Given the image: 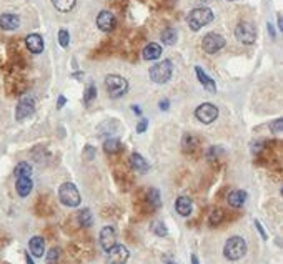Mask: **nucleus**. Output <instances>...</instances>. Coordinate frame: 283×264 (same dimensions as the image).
<instances>
[{
	"label": "nucleus",
	"instance_id": "obj_5",
	"mask_svg": "<svg viewBox=\"0 0 283 264\" xmlns=\"http://www.w3.org/2000/svg\"><path fill=\"white\" fill-rule=\"evenodd\" d=\"M59 200L63 206H68V208H77L82 201L80 193L73 183H63L59 188Z\"/></svg>",
	"mask_w": 283,
	"mask_h": 264
},
{
	"label": "nucleus",
	"instance_id": "obj_15",
	"mask_svg": "<svg viewBox=\"0 0 283 264\" xmlns=\"http://www.w3.org/2000/svg\"><path fill=\"white\" fill-rule=\"evenodd\" d=\"M195 73H197V78H198V82L202 83V87L205 88L207 91H210V93H215V91H217L215 80H212V78L208 77L205 72H203L202 67H195Z\"/></svg>",
	"mask_w": 283,
	"mask_h": 264
},
{
	"label": "nucleus",
	"instance_id": "obj_6",
	"mask_svg": "<svg viewBox=\"0 0 283 264\" xmlns=\"http://www.w3.org/2000/svg\"><path fill=\"white\" fill-rule=\"evenodd\" d=\"M235 38H237L240 43H245V45H252L256 40V29L253 24L250 22H240L235 29Z\"/></svg>",
	"mask_w": 283,
	"mask_h": 264
},
{
	"label": "nucleus",
	"instance_id": "obj_39",
	"mask_svg": "<svg viewBox=\"0 0 283 264\" xmlns=\"http://www.w3.org/2000/svg\"><path fill=\"white\" fill-rule=\"evenodd\" d=\"M65 103H67V100H65V96H63V95H60V96H59V103H57V108H59V110H62Z\"/></svg>",
	"mask_w": 283,
	"mask_h": 264
},
{
	"label": "nucleus",
	"instance_id": "obj_17",
	"mask_svg": "<svg viewBox=\"0 0 283 264\" xmlns=\"http://www.w3.org/2000/svg\"><path fill=\"white\" fill-rule=\"evenodd\" d=\"M130 165H132V168L135 171H138V173H147V171L150 170L149 161H147L140 153H132V156H130Z\"/></svg>",
	"mask_w": 283,
	"mask_h": 264
},
{
	"label": "nucleus",
	"instance_id": "obj_11",
	"mask_svg": "<svg viewBox=\"0 0 283 264\" xmlns=\"http://www.w3.org/2000/svg\"><path fill=\"white\" fill-rule=\"evenodd\" d=\"M117 25V19L112 12L108 10H102L97 17V27L102 30V32H112Z\"/></svg>",
	"mask_w": 283,
	"mask_h": 264
},
{
	"label": "nucleus",
	"instance_id": "obj_18",
	"mask_svg": "<svg viewBox=\"0 0 283 264\" xmlns=\"http://www.w3.org/2000/svg\"><path fill=\"white\" fill-rule=\"evenodd\" d=\"M15 188H17V193H19V196H22V198L29 196L30 191H32V188H33V183H32V179H30V176L17 178Z\"/></svg>",
	"mask_w": 283,
	"mask_h": 264
},
{
	"label": "nucleus",
	"instance_id": "obj_28",
	"mask_svg": "<svg viewBox=\"0 0 283 264\" xmlns=\"http://www.w3.org/2000/svg\"><path fill=\"white\" fill-rule=\"evenodd\" d=\"M152 231L155 233L157 236H160V237H163V236H167L168 235V231H167V226L162 223V221H154L152 223Z\"/></svg>",
	"mask_w": 283,
	"mask_h": 264
},
{
	"label": "nucleus",
	"instance_id": "obj_25",
	"mask_svg": "<svg viewBox=\"0 0 283 264\" xmlns=\"http://www.w3.org/2000/svg\"><path fill=\"white\" fill-rule=\"evenodd\" d=\"M78 223H80V224H82V226H84V228H89V226H92V223H94L92 211H90L89 208L82 209L80 213H78Z\"/></svg>",
	"mask_w": 283,
	"mask_h": 264
},
{
	"label": "nucleus",
	"instance_id": "obj_35",
	"mask_svg": "<svg viewBox=\"0 0 283 264\" xmlns=\"http://www.w3.org/2000/svg\"><path fill=\"white\" fill-rule=\"evenodd\" d=\"M147 128H149V120H147V118H142V120L137 123V133H145Z\"/></svg>",
	"mask_w": 283,
	"mask_h": 264
},
{
	"label": "nucleus",
	"instance_id": "obj_30",
	"mask_svg": "<svg viewBox=\"0 0 283 264\" xmlns=\"http://www.w3.org/2000/svg\"><path fill=\"white\" fill-rule=\"evenodd\" d=\"M60 259V249L59 248H52L47 253V264H55Z\"/></svg>",
	"mask_w": 283,
	"mask_h": 264
},
{
	"label": "nucleus",
	"instance_id": "obj_26",
	"mask_svg": "<svg viewBox=\"0 0 283 264\" xmlns=\"http://www.w3.org/2000/svg\"><path fill=\"white\" fill-rule=\"evenodd\" d=\"M14 175H15V178H24V176H30V175H32V166H30L29 163L22 161V163H19V165L15 166Z\"/></svg>",
	"mask_w": 283,
	"mask_h": 264
},
{
	"label": "nucleus",
	"instance_id": "obj_33",
	"mask_svg": "<svg viewBox=\"0 0 283 264\" xmlns=\"http://www.w3.org/2000/svg\"><path fill=\"white\" fill-rule=\"evenodd\" d=\"M270 130H272L273 135H282V130H283V120L278 118L273 123H270Z\"/></svg>",
	"mask_w": 283,
	"mask_h": 264
},
{
	"label": "nucleus",
	"instance_id": "obj_29",
	"mask_svg": "<svg viewBox=\"0 0 283 264\" xmlns=\"http://www.w3.org/2000/svg\"><path fill=\"white\" fill-rule=\"evenodd\" d=\"M59 43H60V45H62L63 48L68 47V43H70V33H68V30L62 29V30L59 32Z\"/></svg>",
	"mask_w": 283,
	"mask_h": 264
},
{
	"label": "nucleus",
	"instance_id": "obj_19",
	"mask_svg": "<svg viewBox=\"0 0 283 264\" xmlns=\"http://www.w3.org/2000/svg\"><path fill=\"white\" fill-rule=\"evenodd\" d=\"M29 248H30L32 256L42 258L43 253H45V241H43V237H40V236H33L29 243Z\"/></svg>",
	"mask_w": 283,
	"mask_h": 264
},
{
	"label": "nucleus",
	"instance_id": "obj_8",
	"mask_svg": "<svg viewBox=\"0 0 283 264\" xmlns=\"http://www.w3.org/2000/svg\"><path fill=\"white\" fill-rule=\"evenodd\" d=\"M195 118L203 125H210L219 118V108L212 103H202L195 110Z\"/></svg>",
	"mask_w": 283,
	"mask_h": 264
},
{
	"label": "nucleus",
	"instance_id": "obj_27",
	"mask_svg": "<svg viewBox=\"0 0 283 264\" xmlns=\"http://www.w3.org/2000/svg\"><path fill=\"white\" fill-rule=\"evenodd\" d=\"M122 145H120V140L119 138H108L105 143H103V149L107 153H117L120 151Z\"/></svg>",
	"mask_w": 283,
	"mask_h": 264
},
{
	"label": "nucleus",
	"instance_id": "obj_9",
	"mask_svg": "<svg viewBox=\"0 0 283 264\" xmlns=\"http://www.w3.org/2000/svg\"><path fill=\"white\" fill-rule=\"evenodd\" d=\"M225 38L221 37L220 33H207L202 40V48L207 52V54H217L221 48L225 47Z\"/></svg>",
	"mask_w": 283,
	"mask_h": 264
},
{
	"label": "nucleus",
	"instance_id": "obj_1",
	"mask_svg": "<svg viewBox=\"0 0 283 264\" xmlns=\"http://www.w3.org/2000/svg\"><path fill=\"white\" fill-rule=\"evenodd\" d=\"M247 241L242 236H232L223 246V256L228 261H238L247 254Z\"/></svg>",
	"mask_w": 283,
	"mask_h": 264
},
{
	"label": "nucleus",
	"instance_id": "obj_23",
	"mask_svg": "<svg viewBox=\"0 0 283 264\" xmlns=\"http://www.w3.org/2000/svg\"><path fill=\"white\" fill-rule=\"evenodd\" d=\"M52 3H54V7L57 8L59 12H70L73 7H75L77 0H52Z\"/></svg>",
	"mask_w": 283,
	"mask_h": 264
},
{
	"label": "nucleus",
	"instance_id": "obj_43",
	"mask_svg": "<svg viewBox=\"0 0 283 264\" xmlns=\"http://www.w3.org/2000/svg\"><path fill=\"white\" fill-rule=\"evenodd\" d=\"M25 261H27V264H33V261H32V256H29V253L25 254Z\"/></svg>",
	"mask_w": 283,
	"mask_h": 264
},
{
	"label": "nucleus",
	"instance_id": "obj_21",
	"mask_svg": "<svg viewBox=\"0 0 283 264\" xmlns=\"http://www.w3.org/2000/svg\"><path fill=\"white\" fill-rule=\"evenodd\" d=\"M142 57L145 60H157V59H160V57H162V47H160L158 43L152 42L145 48H143Z\"/></svg>",
	"mask_w": 283,
	"mask_h": 264
},
{
	"label": "nucleus",
	"instance_id": "obj_24",
	"mask_svg": "<svg viewBox=\"0 0 283 264\" xmlns=\"http://www.w3.org/2000/svg\"><path fill=\"white\" fill-rule=\"evenodd\" d=\"M147 201H149V205L152 208H160V205H162V200H160V193L157 188H150L149 193H147Z\"/></svg>",
	"mask_w": 283,
	"mask_h": 264
},
{
	"label": "nucleus",
	"instance_id": "obj_32",
	"mask_svg": "<svg viewBox=\"0 0 283 264\" xmlns=\"http://www.w3.org/2000/svg\"><path fill=\"white\" fill-rule=\"evenodd\" d=\"M182 145H184L185 151H189V149H193L195 148V145H197V140H195L191 135H185L184 136V143H182Z\"/></svg>",
	"mask_w": 283,
	"mask_h": 264
},
{
	"label": "nucleus",
	"instance_id": "obj_41",
	"mask_svg": "<svg viewBox=\"0 0 283 264\" xmlns=\"http://www.w3.org/2000/svg\"><path fill=\"white\" fill-rule=\"evenodd\" d=\"M277 19H278V29L283 30V19H282V15H278Z\"/></svg>",
	"mask_w": 283,
	"mask_h": 264
},
{
	"label": "nucleus",
	"instance_id": "obj_4",
	"mask_svg": "<svg viewBox=\"0 0 283 264\" xmlns=\"http://www.w3.org/2000/svg\"><path fill=\"white\" fill-rule=\"evenodd\" d=\"M172 73H173V63L170 60H162L150 68V80L154 83H158V85H163V83H167L172 78Z\"/></svg>",
	"mask_w": 283,
	"mask_h": 264
},
{
	"label": "nucleus",
	"instance_id": "obj_42",
	"mask_svg": "<svg viewBox=\"0 0 283 264\" xmlns=\"http://www.w3.org/2000/svg\"><path fill=\"white\" fill-rule=\"evenodd\" d=\"M267 27H268V30H270V35H272V38H275V32H273V27H272V24H268Z\"/></svg>",
	"mask_w": 283,
	"mask_h": 264
},
{
	"label": "nucleus",
	"instance_id": "obj_13",
	"mask_svg": "<svg viewBox=\"0 0 283 264\" xmlns=\"http://www.w3.org/2000/svg\"><path fill=\"white\" fill-rule=\"evenodd\" d=\"M25 45L32 54H42L43 48H45V43H43V38L38 33H30L27 38H25Z\"/></svg>",
	"mask_w": 283,
	"mask_h": 264
},
{
	"label": "nucleus",
	"instance_id": "obj_34",
	"mask_svg": "<svg viewBox=\"0 0 283 264\" xmlns=\"http://www.w3.org/2000/svg\"><path fill=\"white\" fill-rule=\"evenodd\" d=\"M221 218H223V213H221L220 209H213L210 214V224L212 226H217V224H220Z\"/></svg>",
	"mask_w": 283,
	"mask_h": 264
},
{
	"label": "nucleus",
	"instance_id": "obj_22",
	"mask_svg": "<svg viewBox=\"0 0 283 264\" xmlns=\"http://www.w3.org/2000/svg\"><path fill=\"white\" fill-rule=\"evenodd\" d=\"M160 37H162V42L165 43V45H175L178 35H177V30H175V29L168 27V29H165V30H163Z\"/></svg>",
	"mask_w": 283,
	"mask_h": 264
},
{
	"label": "nucleus",
	"instance_id": "obj_45",
	"mask_svg": "<svg viewBox=\"0 0 283 264\" xmlns=\"http://www.w3.org/2000/svg\"><path fill=\"white\" fill-rule=\"evenodd\" d=\"M167 264H177V263H167Z\"/></svg>",
	"mask_w": 283,
	"mask_h": 264
},
{
	"label": "nucleus",
	"instance_id": "obj_10",
	"mask_svg": "<svg viewBox=\"0 0 283 264\" xmlns=\"http://www.w3.org/2000/svg\"><path fill=\"white\" fill-rule=\"evenodd\" d=\"M128 249L124 244H113L110 249L107 251V258L110 264H125L128 261Z\"/></svg>",
	"mask_w": 283,
	"mask_h": 264
},
{
	"label": "nucleus",
	"instance_id": "obj_16",
	"mask_svg": "<svg viewBox=\"0 0 283 264\" xmlns=\"http://www.w3.org/2000/svg\"><path fill=\"white\" fill-rule=\"evenodd\" d=\"M175 209H177V213L180 214V216H190L191 214V209H193V203H191V200L189 196H180L177 200V203H175Z\"/></svg>",
	"mask_w": 283,
	"mask_h": 264
},
{
	"label": "nucleus",
	"instance_id": "obj_2",
	"mask_svg": "<svg viewBox=\"0 0 283 264\" xmlns=\"http://www.w3.org/2000/svg\"><path fill=\"white\" fill-rule=\"evenodd\" d=\"M105 90L110 98L117 100L128 91V82L120 75H108L105 77Z\"/></svg>",
	"mask_w": 283,
	"mask_h": 264
},
{
	"label": "nucleus",
	"instance_id": "obj_36",
	"mask_svg": "<svg viewBox=\"0 0 283 264\" xmlns=\"http://www.w3.org/2000/svg\"><path fill=\"white\" fill-rule=\"evenodd\" d=\"M158 108H160V110H163V112H167V110L170 108V102H168L167 98L160 100V103H158Z\"/></svg>",
	"mask_w": 283,
	"mask_h": 264
},
{
	"label": "nucleus",
	"instance_id": "obj_12",
	"mask_svg": "<svg viewBox=\"0 0 283 264\" xmlns=\"http://www.w3.org/2000/svg\"><path fill=\"white\" fill-rule=\"evenodd\" d=\"M100 244H102V248L105 251L110 249L113 244H117V235L112 226H105L100 231Z\"/></svg>",
	"mask_w": 283,
	"mask_h": 264
},
{
	"label": "nucleus",
	"instance_id": "obj_31",
	"mask_svg": "<svg viewBox=\"0 0 283 264\" xmlns=\"http://www.w3.org/2000/svg\"><path fill=\"white\" fill-rule=\"evenodd\" d=\"M97 96V88H95V85H90L89 88H87V91H85V96H84V102L85 105H89L92 100Z\"/></svg>",
	"mask_w": 283,
	"mask_h": 264
},
{
	"label": "nucleus",
	"instance_id": "obj_40",
	"mask_svg": "<svg viewBox=\"0 0 283 264\" xmlns=\"http://www.w3.org/2000/svg\"><path fill=\"white\" fill-rule=\"evenodd\" d=\"M132 110H133V113H137V115H142V110H140V107H138V105H133Z\"/></svg>",
	"mask_w": 283,
	"mask_h": 264
},
{
	"label": "nucleus",
	"instance_id": "obj_44",
	"mask_svg": "<svg viewBox=\"0 0 283 264\" xmlns=\"http://www.w3.org/2000/svg\"><path fill=\"white\" fill-rule=\"evenodd\" d=\"M191 264H200V263H198V258H197V256H191Z\"/></svg>",
	"mask_w": 283,
	"mask_h": 264
},
{
	"label": "nucleus",
	"instance_id": "obj_38",
	"mask_svg": "<svg viewBox=\"0 0 283 264\" xmlns=\"http://www.w3.org/2000/svg\"><path fill=\"white\" fill-rule=\"evenodd\" d=\"M94 153H95V149H94L92 147H85V156H87V160H92Z\"/></svg>",
	"mask_w": 283,
	"mask_h": 264
},
{
	"label": "nucleus",
	"instance_id": "obj_37",
	"mask_svg": "<svg viewBox=\"0 0 283 264\" xmlns=\"http://www.w3.org/2000/svg\"><path fill=\"white\" fill-rule=\"evenodd\" d=\"M255 226H256V230H258V233H260V235H262V237H263V239H268L267 233H265L263 226H262V224H260V221H255Z\"/></svg>",
	"mask_w": 283,
	"mask_h": 264
},
{
	"label": "nucleus",
	"instance_id": "obj_7",
	"mask_svg": "<svg viewBox=\"0 0 283 264\" xmlns=\"http://www.w3.org/2000/svg\"><path fill=\"white\" fill-rule=\"evenodd\" d=\"M33 112H35V100L33 96L30 95H24L22 98L19 100L17 103V108H15V120H25V118L32 117Z\"/></svg>",
	"mask_w": 283,
	"mask_h": 264
},
{
	"label": "nucleus",
	"instance_id": "obj_20",
	"mask_svg": "<svg viewBox=\"0 0 283 264\" xmlns=\"http://www.w3.org/2000/svg\"><path fill=\"white\" fill-rule=\"evenodd\" d=\"M247 198H248L247 191H243V190H235V191L230 193L226 200H228V205L233 206V208H242V206L245 205Z\"/></svg>",
	"mask_w": 283,
	"mask_h": 264
},
{
	"label": "nucleus",
	"instance_id": "obj_3",
	"mask_svg": "<svg viewBox=\"0 0 283 264\" xmlns=\"http://www.w3.org/2000/svg\"><path fill=\"white\" fill-rule=\"evenodd\" d=\"M213 20V12L210 8L207 7H198V8H193V10L190 12L189 15V27L193 30V32H197L202 27H205L208 25L210 22Z\"/></svg>",
	"mask_w": 283,
	"mask_h": 264
},
{
	"label": "nucleus",
	"instance_id": "obj_14",
	"mask_svg": "<svg viewBox=\"0 0 283 264\" xmlns=\"http://www.w3.org/2000/svg\"><path fill=\"white\" fill-rule=\"evenodd\" d=\"M20 27V19L14 14H3L0 15V29L7 30V32H12V30H17Z\"/></svg>",
	"mask_w": 283,
	"mask_h": 264
}]
</instances>
